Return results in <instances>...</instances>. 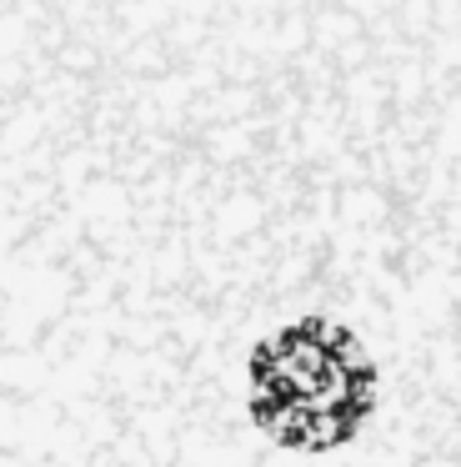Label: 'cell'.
Instances as JSON below:
<instances>
[{
	"label": "cell",
	"mask_w": 461,
	"mask_h": 467,
	"mask_svg": "<svg viewBox=\"0 0 461 467\" xmlns=\"http://www.w3.org/2000/svg\"><path fill=\"white\" fill-rule=\"evenodd\" d=\"M381 367L341 317L301 312L251 342L241 362V402L281 447L326 452L361 432L376 407Z\"/></svg>",
	"instance_id": "cell-1"
}]
</instances>
